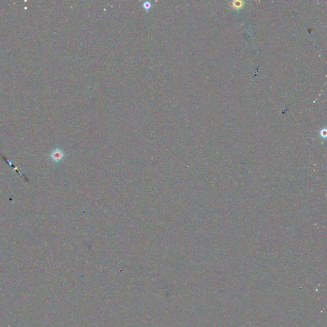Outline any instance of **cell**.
Wrapping results in <instances>:
<instances>
[{"mask_svg": "<svg viewBox=\"0 0 327 327\" xmlns=\"http://www.w3.org/2000/svg\"><path fill=\"white\" fill-rule=\"evenodd\" d=\"M51 157L54 161H59L64 157V153L60 149L54 150L51 153Z\"/></svg>", "mask_w": 327, "mask_h": 327, "instance_id": "cell-1", "label": "cell"}, {"mask_svg": "<svg viewBox=\"0 0 327 327\" xmlns=\"http://www.w3.org/2000/svg\"><path fill=\"white\" fill-rule=\"evenodd\" d=\"M153 7V4H152V2H148V1H145L143 3H142V7L143 8L146 10V12L149 11V10H150Z\"/></svg>", "mask_w": 327, "mask_h": 327, "instance_id": "cell-2", "label": "cell"}]
</instances>
